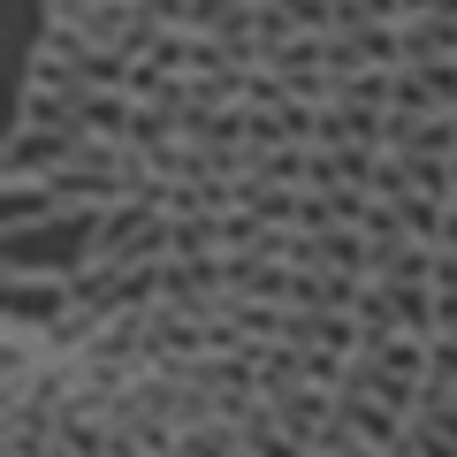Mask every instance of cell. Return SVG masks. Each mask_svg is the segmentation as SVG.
<instances>
[{"label": "cell", "instance_id": "6da1fadb", "mask_svg": "<svg viewBox=\"0 0 457 457\" xmlns=\"http://www.w3.org/2000/svg\"><path fill=\"white\" fill-rule=\"evenodd\" d=\"M99 260V206H54L8 228V275H84Z\"/></svg>", "mask_w": 457, "mask_h": 457}, {"label": "cell", "instance_id": "7a4b0ae2", "mask_svg": "<svg viewBox=\"0 0 457 457\" xmlns=\"http://www.w3.org/2000/svg\"><path fill=\"white\" fill-rule=\"evenodd\" d=\"M84 122H31L23 114L16 122V145H8V176H54V168H69L84 153Z\"/></svg>", "mask_w": 457, "mask_h": 457}, {"label": "cell", "instance_id": "3957f363", "mask_svg": "<svg viewBox=\"0 0 457 457\" xmlns=\"http://www.w3.org/2000/svg\"><path fill=\"white\" fill-rule=\"evenodd\" d=\"M442 54H457V16H450V8H420V16H404V62H442Z\"/></svg>", "mask_w": 457, "mask_h": 457}, {"label": "cell", "instance_id": "277c9868", "mask_svg": "<svg viewBox=\"0 0 457 457\" xmlns=\"http://www.w3.org/2000/svg\"><path fill=\"white\" fill-rule=\"evenodd\" d=\"M427 381L457 389V336H435V351H427Z\"/></svg>", "mask_w": 457, "mask_h": 457}, {"label": "cell", "instance_id": "5b68a950", "mask_svg": "<svg viewBox=\"0 0 457 457\" xmlns=\"http://www.w3.org/2000/svg\"><path fill=\"white\" fill-rule=\"evenodd\" d=\"M396 457H420V450H404V442H396Z\"/></svg>", "mask_w": 457, "mask_h": 457}]
</instances>
